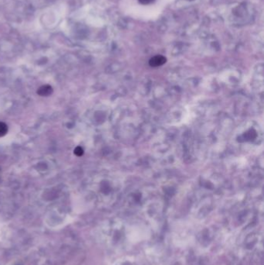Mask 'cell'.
Masks as SVG:
<instances>
[{"mask_svg": "<svg viewBox=\"0 0 264 265\" xmlns=\"http://www.w3.org/2000/svg\"><path fill=\"white\" fill-rule=\"evenodd\" d=\"M167 59L165 57L162 55H157L153 58H152L149 61V64H150V66L152 67H158L160 65H163L165 62H166Z\"/></svg>", "mask_w": 264, "mask_h": 265, "instance_id": "1", "label": "cell"}, {"mask_svg": "<svg viewBox=\"0 0 264 265\" xmlns=\"http://www.w3.org/2000/svg\"><path fill=\"white\" fill-rule=\"evenodd\" d=\"M53 92V88L49 85H44L39 88L37 90V94L41 96H48Z\"/></svg>", "mask_w": 264, "mask_h": 265, "instance_id": "2", "label": "cell"}, {"mask_svg": "<svg viewBox=\"0 0 264 265\" xmlns=\"http://www.w3.org/2000/svg\"><path fill=\"white\" fill-rule=\"evenodd\" d=\"M8 132V126L6 123L0 122V137L5 136Z\"/></svg>", "mask_w": 264, "mask_h": 265, "instance_id": "3", "label": "cell"}, {"mask_svg": "<svg viewBox=\"0 0 264 265\" xmlns=\"http://www.w3.org/2000/svg\"><path fill=\"white\" fill-rule=\"evenodd\" d=\"M84 151H83V149L81 147V146H77L74 149V154H76L77 156L80 157L83 154Z\"/></svg>", "mask_w": 264, "mask_h": 265, "instance_id": "4", "label": "cell"}, {"mask_svg": "<svg viewBox=\"0 0 264 265\" xmlns=\"http://www.w3.org/2000/svg\"><path fill=\"white\" fill-rule=\"evenodd\" d=\"M138 1L140 2L141 4L147 5V4H150V3H152L153 2H154L155 0H138Z\"/></svg>", "mask_w": 264, "mask_h": 265, "instance_id": "5", "label": "cell"}]
</instances>
